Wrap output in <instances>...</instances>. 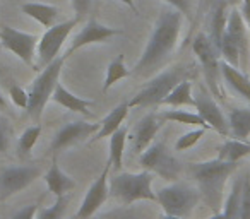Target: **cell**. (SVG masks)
<instances>
[{"label":"cell","instance_id":"obj_1","mask_svg":"<svg viewBox=\"0 0 250 219\" xmlns=\"http://www.w3.org/2000/svg\"><path fill=\"white\" fill-rule=\"evenodd\" d=\"M182 14L180 11L170 7L165 9L156 19L153 35L147 41L141 59L130 70V76L146 77L158 70L168 59L171 57L173 50L177 48L178 40L182 33Z\"/></svg>","mask_w":250,"mask_h":219},{"label":"cell","instance_id":"obj_2","mask_svg":"<svg viewBox=\"0 0 250 219\" xmlns=\"http://www.w3.org/2000/svg\"><path fill=\"white\" fill-rule=\"evenodd\" d=\"M238 170V163H229L223 159L202 161V163H190L188 173L195 180L201 197L214 212H219L223 202L226 180Z\"/></svg>","mask_w":250,"mask_h":219},{"label":"cell","instance_id":"obj_3","mask_svg":"<svg viewBox=\"0 0 250 219\" xmlns=\"http://www.w3.org/2000/svg\"><path fill=\"white\" fill-rule=\"evenodd\" d=\"M194 76V70L188 65H175L170 69L160 72L156 77L149 80L132 100L129 101L130 108H143V106H154V104H161V101L170 94L177 84L182 80L190 79Z\"/></svg>","mask_w":250,"mask_h":219},{"label":"cell","instance_id":"obj_4","mask_svg":"<svg viewBox=\"0 0 250 219\" xmlns=\"http://www.w3.org/2000/svg\"><path fill=\"white\" fill-rule=\"evenodd\" d=\"M154 173L143 170L141 173H120L110 181V197L120 204L130 205L137 200L156 202V192L153 190Z\"/></svg>","mask_w":250,"mask_h":219},{"label":"cell","instance_id":"obj_5","mask_svg":"<svg viewBox=\"0 0 250 219\" xmlns=\"http://www.w3.org/2000/svg\"><path fill=\"white\" fill-rule=\"evenodd\" d=\"M65 57H57L53 62H50L42 72L38 74L29 87V104H28V115L35 123H42V115L45 110L46 103L52 100V94L59 84V77L62 72V65L65 62Z\"/></svg>","mask_w":250,"mask_h":219},{"label":"cell","instance_id":"obj_6","mask_svg":"<svg viewBox=\"0 0 250 219\" xmlns=\"http://www.w3.org/2000/svg\"><path fill=\"white\" fill-rule=\"evenodd\" d=\"M201 200L199 188L187 183H171L161 187L156 192V202L163 207V212L187 219L194 212L195 205Z\"/></svg>","mask_w":250,"mask_h":219},{"label":"cell","instance_id":"obj_7","mask_svg":"<svg viewBox=\"0 0 250 219\" xmlns=\"http://www.w3.org/2000/svg\"><path fill=\"white\" fill-rule=\"evenodd\" d=\"M192 50H194L195 57H197L199 63L204 72V79L208 82V87L211 91L212 96L223 98L221 86H219V79H221V62H219V50L214 46L208 35L199 33L194 38L192 43Z\"/></svg>","mask_w":250,"mask_h":219},{"label":"cell","instance_id":"obj_8","mask_svg":"<svg viewBox=\"0 0 250 219\" xmlns=\"http://www.w3.org/2000/svg\"><path fill=\"white\" fill-rule=\"evenodd\" d=\"M79 22V18H74L70 21L60 22V24H53L52 28H46L45 35L40 38L38 48H36V69H45L50 62L59 57L60 48H62L63 41L67 40V36L70 35L74 28Z\"/></svg>","mask_w":250,"mask_h":219},{"label":"cell","instance_id":"obj_9","mask_svg":"<svg viewBox=\"0 0 250 219\" xmlns=\"http://www.w3.org/2000/svg\"><path fill=\"white\" fill-rule=\"evenodd\" d=\"M139 163H141V166H143V170L156 173V175H160V177H163L165 180H170V181L177 180L182 171L180 163H178L177 158L168 151L165 142L151 144L143 154H139Z\"/></svg>","mask_w":250,"mask_h":219},{"label":"cell","instance_id":"obj_10","mask_svg":"<svg viewBox=\"0 0 250 219\" xmlns=\"http://www.w3.org/2000/svg\"><path fill=\"white\" fill-rule=\"evenodd\" d=\"M40 38L36 35H29V33H22L11 26H4L0 29V43L5 50L12 52L18 55L26 65L31 69H36V48H38Z\"/></svg>","mask_w":250,"mask_h":219},{"label":"cell","instance_id":"obj_11","mask_svg":"<svg viewBox=\"0 0 250 219\" xmlns=\"http://www.w3.org/2000/svg\"><path fill=\"white\" fill-rule=\"evenodd\" d=\"M42 170L38 166H9L0 173V199H9L28 188Z\"/></svg>","mask_w":250,"mask_h":219},{"label":"cell","instance_id":"obj_12","mask_svg":"<svg viewBox=\"0 0 250 219\" xmlns=\"http://www.w3.org/2000/svg\"><path fill=\"white\" fill-rule=\"evenodd\" d=\"M111 164L106 163L101 171V175L96 180L91 183V187L87 188L86 195H84L81 207L76 212V219H89L100 211L101 205L106 202V199L110 197V187H108V173H110Z\"/></svg>","mask_w":250,"mask_h":219},{"label":"cell","instance_id":"obj_13","mask_svg":"<svg viewBox=\"0 0 250 219\" xmlns=\"http://www.w3.org/2000/svg\"><path fill=\"white\" fill-rule=\"evenodd\" d=\"M226 35L236 43L240 52V70L247 72L250 63V28L245 16L238 9H233L228 14L226 22Z\"/></svg>","mask_w":250,"mask_h":219},{"label":"cell","instance_id":"obj_14","mask_svg":"<svg viewBox=\"0 0 250 219\" xmlns=\"http://www.w3.org/2000/svg\"><path fill=\"white\" fill-rule=\"evenodd\" d=\"M195 110L201 115V119L209 125V129L216 130L219 136L228 137L229 136V123L228 119H225L221 108L218 106V103L214 101L211 93H208L206 89H199V93L195 94Z\"/></svg>","mask_w":250,"mask_h":219},{"label":"cell","instance_id":"obj_15","mask_svg":"<svg viewBox=\"0 0 250 219\" xmlns=\"http://www.w3.org/2000/svg\"><path fill=\"white\" fill-rule=\"evenodd\" d=\"M98 130H100V123H89V122H83V120L70 122L57 132V136L53 137L52 144H50V151L57 153V151L67 149V147L84 140L86 137L94 136Z\"/></svg>","mask_w":250,"mask_h":219},{"label":"cell","instance_id":"obj_16","mask_svg":"<svg viewBox=\"0 0 250 219\" xmlns=\"http://www.w3.org/2000/svg\"><path fill=\"white\" fill-rule=\"evenodd\" d=\"M120 33H122L120 29L108 28V26L100 24V22L93 19V21L87 22V24L74 36L72 43H70V48L63 53V57L69 59V57L72 55L74 52H77V50L84 48V46H87V45H93V43H104L110 38H113V36L120 35Z\"/></svg>","mask_w":250,"mask_h":219},{"label":"cell","instance_id":"obj_17","mask_svg":"<svg viewBox=\"0 0 250 219\" xmlns=\"http://www.w3.org/2000/svg\"><path fill=\"white\" fill-rule=\"evenodd\" d=\"M163 125V119L158 117L156 113H147L143 119L137 122V125L134 127L132 136H129L130 140V151L134 154H143L147 147L151 146V142L156 137L158 130Z\"/></svg>","mask_w":250,"mask_h":219},{"label":"cell","instance_id":"obj_18","mask_svg":"<svg viewBox=\"0 0 250 219\" xmlns=\"http://www.w3.org/2000/svg\"><path fill=\"white\" fill-rule=\"evenodd\" d=\"M129 110H130L129 101H127V103H120L118 106H115L113 110H111V112L108 113V115L104 117L103 120H101L100 130H98V132L93 136V139H91V144L98 142V140L104 139V137H110L111 134L115 132V130L120 129L122 123H124V120L127 119V115H129Z\"/></svg>","mask_w":250,"mask_h":219},{"label":"cell","instance_id":"obj_19","mask_svg":"<svg viewBox=\"0 0 250 219\" xmlns=\"http://www.w3.org/2000/svg\"><path fill=\"white\" fill-rule=\"evenodd\" d=\"M43 178H45V183L48 187V190L55 197L67 195L69 192H72L76 188V180L72 177H69L67 173H63L59 164H57V161H53L52 166L48 168V171H46Z\"/></svg>","mask_w":250,"mask_h":219},{"label":"cell","instance_id":"obj_20","mask_svg":"<svg viewBox=\"0 0 250 219\" xmlns=\"http://www.w3.org/2000/svg\"><path fill=\"white\" fill-rule=\"evenodd\" d=\"M52 101H53V103H57V104H60V106L67 108V110H70V112L83 113V115H87V117L91 115L89 108L94 104V101L83 100V98L76 96V94H72L70 91H67L60 82L57 84L55 91H53Z\"/></svg>","mask_w":250,"mask_h":219},{"label":"cell","instance_id":"obj_21","mask_svg":"<svg viewBox=\"0 0 250 219\" xmlns=\"http://www.w3.org/2000/svg\"><path fill=\"white\" fill-rule=\"evenodd\" d=\"M221 76L225 79V82L229 86V89H233L238 96H242L243 100H247L250 103V79L247 77V72L229 65V63H226L223 60Z\"/></svg>","mask_w":250,"mask_h":219},{"label":"cell","instance_id":"obj_22","mask_svg":"<svg viewBox=\"0 0 250 219\" xmlns=\"http://www.w3.org/2000/svg\"><path fill=\"white\" fill-rule=\"evenodd\" d=\"M21 11L35 21H38L45 28H52L57 21V16H59V9L55 5L40 4V2H28V4L22 5Z\"/></svg>","mask_w":250,"mask_h":219},{"label":"cell","instance_id":"obj_23","mask_svg":"<svg viewBox=\"0 0 250 219\" xmlns=\"http://www.w3.org/2000/svg\"><path fill=\"white\" fill-rule=\"evenodd\" d=\"M229 134L235 139L247 140L250 137V108H233L228 115Z\"/></svg>","mask_w":250,"mask_h":219},{"label":"cell","instance_id":"obj_24","mask_svg":"<svg viewBox=\"0 0 250 219\" xmlns=\"http://www.w3.org/2000/svg\"><path fill=\"white\" fill-rule=\"evenodd\" d=\"M129 140V129L122 125L118 130H115L110 136V158L108 163L111 164L115 171H122V164H124V149L125 144Z\"/></svg>","mask_w":250,"mask_h":219},{"label":"cell","instance_id":"obj_25","mask_svg":"<svg viewBox=\"0 0 250 219\" xmlns=\"http://www.w3.org/2000/svg\"><path fill=\"white\" fill-rule=\"evenodd\" d=\"M161 104H165V106H173V108H178V106L195 108V98H194V94H192L190 79H185V80H182L180 84H177V86L170 91V94L161 101Z\"/></svg>","mask_w":250,"mask_h":219},{"label":"cell","instance_id":"obj_26","mask_svg":"<svg viewBox=\"0 0 250 219\" xmlns=\"http://www.w3.org/2000/svg\"><path fill=\"white\" fill-rule=\"evenodd\" d=\"M249 154H250V144L233 137V139H226L225 144L219 147L218 159L229 161V163H240Z\"/></svg>","mask_w":250,"mask_h":219},{"label":"cell","instance_id":"obj_27","mask_svg":"<svg viewBox=\"0 0 250 219\" xmlns=\"http://www.w3.org/2000/svg\"><path fill=\"white\" fill-rule=\"evenodd\" d=\"M226 22H228V14H226V4L225 2H219L218 7L212 11L211 16V41L214 43L216 48H219V43H221L223 33L226 29Z\"/></svg>","mask_w":250,"mask_h":219},{"label":"cell","instance_id":"obj_28","mask_svg":"<svg viewBox=\"0 0 250 219\" xmlns=\"http://www.w3.org/2000/svg\"><path fill=\"white\" fill-rule=\"evenodd\" d=\"M161 119L163 122H175V123H182V125H194V127H206L209 129V125L201 119L199 113H190L185 112V110H167V112L161 113Z\"/></svg>","mask_w":250,"mask_h":219},{"label":"cell","instance_id":"obj_29","mask_svg":"<svg viewBox=\"0 0 250 219\" xmlns=\"http://www.w3.org/2000/svg\"><path fill=\"white\" fill-rule=\"evenodd\" d=\"M242 187H243V178H236L231 185L228 197H226L225 204H223V214L228 219H240V199H242Z\"/></svg>","mask_w":250,"mask_h":219},{"label":"cell","instance_id":"obj_30","mask_svg":"<svg viewBox=\"0 0 250 219\" xmlns=\"http://www.w3.org/2000/svg\"><path fill=\"white\" fill-rule=\"evenodd\" d=\"M129 76H130V69H127L124 55L120 53V55L108 65L106 77H104V82H103V93H106L115 82H118L120 79H125V77H129Z\"/></svg>","mask_w":250,"mask_h":219},{"label":"cell","instance_id":"obj_31","mask_svg":"<svg viewBox=\"0 0 250 219\" xmlns=\"http://www.w3.org/2000/svg\"><path fill=\"white\" fill-rule=\"evenodd\" d=\"M42 136V125L40 123H35V125L28 127L24 132L21 134V137L18 139V151L19 156H29L35 147V144L38 142V137Z\"/></svg>","mask_w":250,"mask_h":219},{"label":"cell","instance_id":"obj_32","mask_svg":"<svg viewBox=\"0 0 250 219\" xmlns=\"http://www.w3.org/2000/svg\"><path fill=\"white\" fill-rule=\"evenodd\" d=\"M219 55L223 57V60H225L226 63H229V65L236 67V69H240V52H238V46H236V43L233 41L231 38H229L228 35H226V31L223 33V38H221V43H219Z\"/></svg>","mask_w":250,"mask_h":219},{"label":"cell","instance_id":"obj_33","mask_svg":"<svg viewBox=\"0 0 250 219\" xmlns=\"http://www.w3.org/2000/svg\"><path fill=\"white\" fill-rule=\"evenodd\" d=\"M69 200H70V197H69V194H67V195H62V197H57L55 204L50 205V207H38L36 219H62Z\"/></svg>","mask_w":250,"mask_h":219},{"label":"cell","instance_id":"obj_34","mask_svg":"<svg viewBox=\"0 0 250 219\" xmlns=\"http://www.w3.org/2000/svg\"><path fill=\"white\" fill-rule=\"evenodd\" d=\"M206 130H208L206 127H197V129L190 130V132L178 137V140L175 142V151H187V149H190V147H194L195 144L204 137Z\"/></svg>","mask_w":250,"mask_h":219},{"label":"cell","instance_id":"obj_35","mask_svg":"<svg viewBox=\"0 0 250 219\" xmlns=\"http://www.w3.org/2000/svg\"><path fill=\"white\" fill-rule=\"evenodd\" d=\"M240 219H250V173L243 177L242 199H240Z\"/></svg>","mask_w":250,"mask_h":219},{"label":"cell","instance_id":"obj_36","mask_svg":"<svg viewBox=\"0 0 250 219\" xmlns=\"http://www.w3.org/2000/svg\"><path fill=\"white\" fill-rule=\"evenodd\" d=\"M9 96H11V101L21 110H28L29 104V94L26 93V89H22L21 86L14 84V86L9 89Z\"/></svg>","mask_w":250,"mask_h":219},{"label":"cell","instance_id":"obj_37","mask_svg":"<svg viewBox=\"0 0 250 219\" xmlns=\"http://www.w3.org/2000/svg\"><path fill=\"white\" fill-rule=\"evenodd\" d=\"M11 125L9 122L0 117V153H7L9 146H11Z\"/></svg>","mask_w":250,"mask_h":219},{"label":"cell","instance_id":"obj_38","mask_svg":"<svg viewBox=\"0 0 250 219\" xmlns=\"http://www.w3.org/2000/svg\"><path fill=\"white\" fill-rule=\"evenodd\" d=\"M36 212H38V205L29 204L24 205L22 209H19L11 219H36Z\"/></svg>","mask_w":250,"mask_h":219},{"label":"cell","instance_id":"obj_39","mask_svg":"<svg viewBox=\"0 0 250 219\" xmlns=\"http://www.w3.org/2000/svg\"><path fill=\"white\" fill-rule=\"evenodd\" d=\"M170 7L180 11L184 16H190V0H163Z\"/></svg>","mask_w":250,"mask_h":219},{"label":"cell","instance_id":"obj_40","mask_svg":"<svg viewBox=\"0 0 250 219\" xmlns=\"http://www.w3.org/2000/svg\"><path fill=\"white\" fill-rule=\"evenodd\" d=\"M91 5V0H72V7H74V12H76V18H83L84 14L87 12Z\"/></svg>","mask_w":250,"mask_h":219},{"label":"cell","instance_id":"obj_41","mask_svg":"<svg viewBox=\"0 0 250 219\" xmlns=\"http://www.w3.org/2000/svg\"><path fill=\"white\" fill-rule=\"evenodd\" d=\"M243 16H245V19L250 18V0H243V9H242Z\"/></svg>","mask_w":250,"mask_h":219},{"label":"cell","instance_id":"obj_42","mask_svg":"<svg viewBox=\"0 0 250 219\" xmlns=\"http://www.w3.org/2000/svg\"><path fill=\"white\" fill-rule=\"evenodd\" d=\"M158 219H185V218H180V216H173V214H167V212H163V214H160V218Z\"/></svg>","mask_w":250,"mask_h":219},{"label":"cell","instance_id":"obj_43","mask_svg":"<svg viewBox=\"0 0 250 219\" xmlns=\"http://www.w3.org/2000/svg\"><path fill=\"white\" fill-rule=\"evenodd\" d=\"M0 110L2 112H5L7 110V101H5V98H4V94L0 93Z\"/></svg>","mask_w":250,"mask_h":219},{"label":"cell","instance_id":"obj_44","mask_svg":"<svg viewBox=\"0 0 250 219\" xmlns=\"http://www.w3.org/2000/svg\"><path fill=\"white\" fill-rule=\"evenodd\" d=\"M209 219H228V218H226V216L223 214L221 211H219V212H214V216H211Z\"/></svg>","mask_w":250,"mask_h":219},{"label":"cell","instance_id":"obj_45","mask_svg":"<svg viewBox=\"0 0 250 219\" xmlns=\"http://www.w3.org/2000/svg\"><path fill=\"white\" fill-rule=\"evenodd\" d=\"M120 2H124L125 5H129L130 9H134V11H137L136 9V4H134V0H120Z\"/></svg>","mask_w":250,"mask_h":219},{"label":"cell","instance_id":"obj_46","mask_svg":"<svg viewBox=\"0 0 250 219\" xmlns=\"http://www.w3.org/2000/svg\"><path fill=\"white\" fill-rule=\"evenodd\" d=\"M247 22H249V28H250V18H249V19H247Z\"/></svg>","mask_w":250,"mask_h":219},{"label":"cell","instance_id":"obj_47","mask_svg":"<svg viewBox=\"0 0 250 219\" xmlns=\"http://www.w3.org/2000/svg\"><path fill=\"white\" fill-rule=\"evenodd\" d=\"M0 48H2V43H0Z\"/></svg>","mask_w":250,"mask_h":219}]
</instances>
